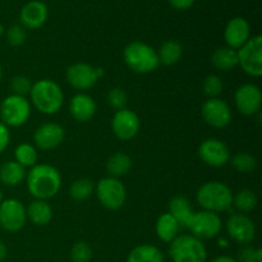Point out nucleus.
I'll return each instance as SVG.
<instances>
[{
  "label": "nucleus",
  "mask_w": 262,
  "mask_h": 262,
  "mask_svg": "<svg viewBox=\"0 0 262 262\" xmlns=\"http://www.w3.org/2000/svg\"><path fill=\"white\" fill-rule=\"evenodd\" d=\"M28 96L31 105L45 115L56 114L64 104L63 90L53 79H38L32 84Z\"/></svg>",
  "instance_id": "obj_2"
},
{
  "label": "nucleus",
  "mask_w": 262,
  "mask_h": 262,
  "mask_svg": "<svg viewBox=\"0 0 262 262\" xmlns=\"http://www.w3.org/2000/svg\"><path fill=\"white\" fill-rule=\"evenodd\" d=\"M27 189L35 200L53 199L61 188V176L58 169L49 164H36L26 176Z\"/></svg>",
  "instance_id": "obj_1"
},
{
  "label": "nucleus",
  "mask_w": 262,
  "mask_h": 262,
  "mask_svg": "<svg viewBox=\"0 0 262 262\" xmlns=\"http://www.w3.org/2000/svg\"><path fill=\"white\" fill-rule=\"evenodd\" d=\"M31 102L27 97L9 95L0 104V122L8 128H18L28 122L31 117Z\"/></svg>",
  "instance_id": "obj_6"
},
{
  "label": "nucleus",
  "mask_w": 262,
  "mask_h": 262,
  "mask_svg": "<svg viewBox=\"0 0 262 262\" xmlns=\"http://www.w3.org/2000/svg\"><path fill=\"white\" fill-rule=\"evenodd\" d=\"M196 201L202 210L220 214L233 206V192L229 186L223 182H206L197 191Z\"/></svg>",
  "instance_id": "obj_3"
},
{
  "label": "nucleus",
  "mask_w": 262,
  "mask_h": 262,
  "mask_svg": "<svg viewBox=\"0 0 262 262\" xmlns=\"http://www.w3.org/2000/svg\"><path fill=\"white\" fill-rule=\"evenodd\" d=\"M32 82L28 77L22 76H15L10 79V90L13 91V95H18V96H28L32 89Z\"/></svg>",
  "instance_id": "obj_36"
},
{
  "label": "nucleus",
  "mask_w": 262,
  "mask_h": 262,
  "mask_svg": "<svg viewBox=\"0 0 262 262\" xmlns=\"http://www.w3.org/2000/svg\"><path fill=\"white\" fill-rule=\"evenodd\" d=\"M3 33H4V28H3V26L0 25V37H2Z\"/></svg>",
  "instance_id": "obj_44"
},
{
  "label": "nucleus",
  "mask_w": 262,
  "mask_h": 262,
  "mask_svg": "<svg viewBox=\"0 0 262 262\" xmlns=\"http://www.w3.org/2000/svg\"><path fill=\"white\" fill-rule=\"evenodd\" d=\"M169 214L178 222L179 227L187 228L192 215H193V209L189 202V200L184 196H174L169 201Z\"/></svg>",
  "instance_id": "obj_23"
},
{
  "label": "nucleus",
  "mask_w": 262,
  "mask_h": 262,
  "mask_svg": "<svg viewBox=\"0 0 262 262\" xmlns=\"http://www.w3.org/2000/svg\"><path fill=\"white\" fill-rule=\"evenodd\" d=\"M66 130L58 123L48 122L41 124L33 133L35 147L40 150H54L63 143Z\"/></svg>",
  "instance_id": "obj_17"
},
{
  "label": "nucleus",
  "mask_w": 262,
  "mask_h": 262,
  "mask_svg": "<svg viewBox=\"0 0 262 262\" xmlns=\"http://www.w3.org/2000/svg\"><path fill=\"white\" fill-rule=\"evenodd\" d=\"M217 246H219L220 248H228L229 247V241H228L227 238H219V239H217Z\"/></svg>",
  "instance_id": "obj_43"
},
{
  "label": "nucleus",
  "mask_w": 262,
  "mask_h": 262,
  "mask_svg": "<svg viewBox=\"0 0 262 262\" xmlns=\"http://www.w3.org/2000/svg\"><path fill=\"white\" fill-rule=\"evenodd\" d=\"M26 168L15 160L5 161L0 166V182L8 187H17L26 179Z\"/></svg>",
  "instance_id": "obj_24"
},
{
  "label": "nucleus",
  "mask_w": 262,
  "mask_h": 262,
  "mask_svg": "<svg viewBox=\"0 0 262 262\" xmlns=\"http://www.w3.org/2000/svg\"><path fill=\"white\" fill-rule=\"evenodd\" d=\"M27 222L26 207L19 200L7 199L0 202V227L10 233L19 232Z\"/></svg>",
  "instance_id": "obj_11"
},
{
  "label": "nucleus",
  "mask_w": 262,
  "mask_h": 262,
  "mask_svg": "<svg viewBox=\"0 0 262 262\" xmlns=\"http://www.w3.org/2000/svg\"><path fill=\"white\" fill-rule=\"evenodd\" d=\"M187 229H189L191 234L199 239H212L220 234L223 229V220L219 214L201 210L193 212L189 220Z\"/></svg>",
  "instance_id": "obj_9"
},
{
  "label": "nucleus",
  "mask_w": 262,
  "mask_h": 262,
  "mask_svg": "<svg viewBox=\"0 0 262 262\" xmlns=\"http://www.w3.org/2000/svg\"><path fill=\"white\" fill-rule=\"evenodd\" d=\"M127 262H164V253L156 246L145 243L130 251Z\"/></svg>",
  "instance_id": "obj_27"
},
{
  "label": "nucleus",
  "mask_w": 262,
  "mask_h": 262,
  "mask_svg": "<svg viewBox=\"0 0 262 262\" xmlns=\"http://www.w3.org/2000/svg\"><path fill=\"white\" fill-rule=\"evenodd\" d=\"M182 228L179 227L178 222L171 216L169 212L161 214L158 217L155 224V232L159 239L164 243H171L179 235V230Z\"/></svg>",
  "instance_id": "obj_22"
},
{
  "label": "nucleus",
  "mask_w": 262,
  "mask_h": 262,
  "mask_svg": "<svg viewBox=\"0 0 262 262\" xmlns=\"http://www.w3.org/2000/svg\"><path fill=\"white\" fill-rule=\"evenodd\" d=\"M10 142V132L9 128L0 122V155L7 150Z\"/></svg>",
  "instance_id": "obj_39"
},
{
  "label": "nucleus",
  "mask_w": 262,
  "mask_h": 262,
  "mask_svg": "<svg viewBox=\"0 0 262 262\" xmlns=\"http://www.w3.org/2000/svg\"><path fill=\"white\" fill-rule=\"evenodd\" d=\"M69 113L76 122H90L96 114V102L84 92H78L69 101Z\"/></svg>",
  "instance_id": "obj_20"
},
{
  "label": "nucleus",
  "mask_w": 262,
  "mask_h": 262,
  "mask_svg": "<svg viewBox=\"0 0 262 262\" xmlns=\"http://www.w3.org/2000/svg\"><path fill=\"white\" fill-rule=\"evenodd\" d=\"M227 233L232 241L238 245H250L256 238V225L246 214L234 212L227 220Z\"/></svg>",
  "instance_id": "obj_12"
},
{
  "label": "nucleus",
  "mask_w": 262,
  "mask_h": 262,
  "mask_svg": "<svg viewBox=\"0 0 262 262\" xmlns=\"http://www.w3.org/2000/svg\"><path fill=\"white\" fill-rule=\"evenodd\" d=\"M123 58L128 68L138 74L151 73L160 66L158 51L142 41H132L128 43L123 51Z\"/></svg>",
  "instance_id": "obj_4"
},
{
  "label": "nucleus",
  "mask_w": 262,
  "mask_h": 262,
  "mask_svg": "<svg viewBox=\"0 0 262 262\" xmlns=\"http://www.w3.org/2000/svg\"><path fill=\"white\" fill-rule=\"evenodd\" d=\"M251 38L250 23L242 17H235L227 23L224 30V40L228 48L238 50Z\"/></svg>",
  "instance_id": "obj_18"
},
{
  "label": "nucleus",
  "mask_w": 262,
  "mask_h": 262,
  "mask_svg": "<svg viewBox=\"0 0 262 262\" xmlns=\"http://www.w3.org/2000/svg\"><path fill=\"white\" fill-rule=\"evenodd\" d=\"M7 255H8V248H7V246L4 245V242H2V241H0V262L5 260V257H7Z\"/></svg>",
  "instance_id": "obj_41"
},
{
  "label": "nucleus",
  "mask_w": 262,
  "mask_h": 262,
  "mask_svg": "<svg viewBox=\"0 0 262 262\" xmlns=\"http://www.w3.org/2000/svg\"><path fill=\"white\" fill-rule=\"evenodd\" d=\"M95 193L100 204L107 210H119L127 201V189L123 182L113 177L101 178L95 184Z\"/></svg>",
  "instance_id": "obj_7"
},
{
  "label": "nucleus",
  "mask_w": 262,
  "mask_h": 262,
  "mask_svg": "<svg viewBox=\"0 0 262 262\" xmlns=\"http://www.w3.org/2000/svg\"><path fill=\"white\" fill-rule=\"evenodd\" d=\"M92 256H94V252H92L91 246L83 241L74 243L71 250L72 262H90L92 260Z\"/></svg>",
  "instance_id": "obj_34"
},
{
  "label": "nucleus",
  "mask_w": 262,
  "mask_h": 262,
  "mask_svg": "<svg viewBox=\"0 0 262 262\" xmlns=\"http://www.w3.org/2000/svg\"><path fill=\"white\" fill-rule=\"evenodd\" d=\"M140 117L130 109H122L114 113L112 118V130L120 141H130L140 132Z\"/></svg>",
  "instance_id": "obj_14"
},
{
  "label": "nucleus",
  "mask_w": 262,
  "mask_h": 262,
  "mask_svg": "<svg viewBox=\"0 0 262 262\" xmlns=\"http://www.w3.org/2000/svg\"><path fill=\"white\" fill-rule=\"evenodd\" d=\"M211 262H238L235 258L230 257V256H219V257H215Z\"/></svg>",
  "instance_id": "obj_42"
},
{
  "label": "nucleus",
  "mask_w": 262,
  "mask_h": 262,
  "mask_svg": "<svg viewBox=\"0 0 262 262\" xmlns=\"http://www.w3.org/2000/svg\"><path fill=\"white\" fill-rule=\"evenodd\" d=\"M26 214L27 219L37 227H45L53 219V209L48 201L43 200H33L30 202V205L26 207Z\"/></svg>",
  "instance_id": "obj_21"
},
{
  "label": "nucleus",
  "mask_w": 262,
  "mask_h": 262,
  "mask_svg": "<svg viewBox=\"0 0 262 262\" xmlns=\"http://www.w3.org/2000/svg\"><path fill=\"white\" fill-rule=\"evenodd\" d=\"M199 156L206 165L211 168H222L230 160L228 146L217 138H207L199 147Z\"/></svg>",
  "instance_id": "obj_16"
},
{
  "label": "nucleus",
  "mask_w": 262,
  "mask_h": 262,
  "mask_svg": "<svg viewBox=\"0 0 262 262\" xmlns=\"http://www.w3.org/2000/svg\"><path fill=\"white\" fill-rule=\"evenodd\" d=\"M49 10L45 3L40 2V0H32L28 2L27 4L23 5L22 10H20L19 19L20 23L27 30H37V28L42 27L45 22L48 20Z\"/></svg>",
  "instance_id": "obj_19"
},
{
  "label": "nucleus",
  "mask_w": 262,
  "mask_h": 262,
  "mask_svg": "<svg viewBox=\"0 0 262 262\" xmlns=\"http://www.w3.org/2000/svg\"><path fill=\"white\" fill-rule=\"evenodd\" d=\"M235 107L246 117L258 114L262 105V94L260 87L253 83H245L237 89L234 94Z\"/></svg>",
  "instance_id": "obj_15"
},
{
  "label": "nucleus",
  "mask_w": 262,
  "mask_h": 262,
  "mask_svg": "<svg viewBox=\"0 0 262 262\" xmlns=\"http://www.w3.org/2000/svg\"><path fill=\"white\" fill-rule=\"evenodd\" d=\"M14 160L23 168H32L37 164V148L31 143H19L14 150Z\"/></svg>",
  "instance_id": "obj_31"
},
{
  "label": "nucleus",
  "mask_w": 262,
  "mask_h": 262,
  "mask_svg": "<svg viewBox=\"0 0 262 262\" xmlns=\"http://www.w3.org/2000/svg\"><path fill=\"white\" fill-rule=\"evenodd\" d=\"M238 262H262L261 248L246 245L238 252Z\"/></svg>",
  "instance_id": "obj_38"
},
{
  "label": "nucleus",
  "mask_w": 262,
  "mask_h": 262,
  "mask_svg": "<svg viewBox=\"0 0 262 262\" xmlns=\"http://www.w3.org/2000/svg\"><path fill=\"white\" fill-rule=\"evenodd\" d=\"M106 100L107 104H109L115 112H118V110L125 109V105H127L128 101V95L127 92H125V90L122 89V87H113L109 91V94H107Z\"/></svg>",
  "instance_id": "obj_35"
},
{
  "label": "nucleus",
  "mask_w": 262,
  "mask_h": 262,
  "mask_svg": "<svg viewBox=\"0 0 262 262\" xmlns=\"http://www.w3.org/2000/svg\"><path fill=\"white\" fill-rule=\"evenodd\" d=\"M7 40L14 48L23 45L26 41V28L20 25H13L7 31Z\"/></svg>",
  "instance_id": "obj_37"
},
{
  "label": "nucleus",
  "mask_w": 262,
  "mask_h": 262,
  "mask_svg": "<svg viewBox=\"0 0 262 262\" xmlns=\"http://www.w3.org/2000/svg\"><path fill=\"white\" fill-rule=\"evenodd\" d=\"M104 76V71L89 63H74L67 68L66 79L73 89L87 91Z\"/></svg>",
  "instance_id": "obj_10"
},
{
  "label": "nucleus",
  "mask_w": 262,
  "mask_h": 262,
  "mask_svg": "<svg viewBox=\"0 0 262 262\" xmlns=\"http://www.w3.org/2000/svg\"><path fill=\"white\" fill-rule=\"evenodd\" d=\"M171 7L176 8L178 10H186L189 9L192 5L194 4V0H169Z\"/></svg>",
  "instance_id": "obj_40"
},
{
  "label": "nucleus",
  "mask_w": 262,
  "mask_h": 262,
  "mask_svg": "<svg viewBox=\"0 0 262 262\" xmlns=\"http://www.w3.org/2000/svg\"><path fill=\"white\" fill-rule=\"evenodd\" d=\"M211 63L217 71L229 72L238 67L237 50L228 46H222L214 51L211 56Z\"/></svg>",
  "instance_id": "obj_25"
},
{
  "label": "nucleus",
  "mask_w": 262,
  "mask_h": 262,
  "mask_svg": "<svg viewBox=\"0 0 262 262\" xmlns=\"http://www.w3.org/2000/svg\"><path fill=\"white\" fill-rule=\"evenodd\" d=\"M169 256L173 262H206L204 242L192 234H181L170 243Z\"/></svg>",
  "instance_id": "obj_5"
},
{
  "label": "nucleus",
  "mask_w": 262,
  "mask_h": 262,
  "mask_svg": "<svg viewBox=\"0 0 262 262\" xmlns=\"http://www.w3.org/2000/svg\"><path fill=\"white\" fill-rule=\"evenodd\" d=\"M258 199L252 189H241L233 194V205L241 214H248L256 209Z\"/></svg>",
  "instance_id": "obj_29"
},
{
  "label": "nucleus",
  "mask_w": 262,
  "mask_h": 262,
  "mask_svg": "<svg viewBox=\"0 0 262 262\" xmlns=\"http://www.w3.org/2000/svg\"><path fill=\"white\" fill-rule=\"evenodd\" d=\"M232 168L241 174L252 173L257 166V160L253 155L248 152H238L230 159Z\"/></svg>",
  "instance_id": "obj_32"
},
{
  "label": "nucleus",
  "mask_w": 262,
  "mask_h": 262,
  "mask_svg": "<svg viewBox=\"0 0 262 262\" xmlns=\"http://www.w3.org/2000/svg\"><path fill=\"white\" fill-rule=\"evenodd\" d=\"M132 169V159L125 152H115L107 159L106 171L109 177L120 179Z\"/></svg>",
  "instance_id": "obj_26"
},
{
  "label": "nucleus",
  "mask_w": 262,
  "mask_h": 262,
  "mask_svg": "<svg viewBox=\"0 0 262 262\" xmlns=\"http://www.w3.org/2000/svg\"><path fill=\"white\" fill-rule=\"evenodd\" d=\"M3 78V69H2V66H0V81H2Z\"/></svg>",
  "instance_id": "obj_45"
},
{
  "label": "nucleus",
  "mask_w": 262,
  "mask_h": 262,
  "mask_svg": "<svg viewBox=\"0 0 262 262\" xmlns=\"http://www.w3.org/2000/svg\"><path fill=\"white\" fill-rule=\"evenodd\" d=\"M95 193V183L91 179L79 178L72 182L69 187V196L77 202L86 201Z\"/></svg>",
  "instance_id": "obj_30"
},
{
  "label": "nucleus",
  "mask_w": 262,
  "mask_h": 262,
  "mask_svg": "<svg viewBox=\"0 0 262 262\" xmlns=\"http://www.w3.org/2000/svg\"><path fill=\"white\" fill-rule=\"evenodd\" d=\"M183 56V46L177 40H168L158 50V58L160 64L174 66L179 63Z\"/></svg>",
  "instance_id": "obj_28"
},
{
  "label": "nucleus",
  "mask_w": 262,
  "mask_h": 262,
  "mask_svg": "<svg viewBox=\"0 0 262 262\" xmlns=\"http://www.w3.org/2000/svg\"><path fill=\"white\" fill-rule=\"evenodd\" d=\"M3 200H4V199H3V192H2V189H0V202H2Z\"/></svg>",
  "instance_id": "obj_46"
},
{
  "label": "nucleus",
  "mask_w": 262,
  "mask_h": 262,
  "mask_svg": "<svg viewBox=\"0 0 262 262\" xmlns=\"http://www.w3.org/2000/svg\"><path fill=\"white\" fill-rule=\"evenodd\" d=\"M201 115L207 125L216 129H222L232 122V109L224 100L215 97V99H207L202 104Z\"/></svg>",
  "instance_id": "obj_13"
},
{
  "label": "nucleus",
  "mask_w": 262,
  "mask_h": 262,
  "mask_svg": "<svg viewBox=\"0 0 262 262\" xmlns=\"http://www.w3.org/2000/svg\"><path fill=\"white\" fill-rule=\"evenodd\" d=\"M224 89V84H223L222 78L216 74H209L206 78L202 82V90H204V94L206 95L209 99H215V97H219L220 94L223 92Z\"/></svg>",
  "instance_id": "obj_33"
},
{
  "label": "nucleus",
  "mask_w": 262,
  "mask_h": 262,
  "mask_svg": "<svg viewBox=\"0 0 262 262\" xmlns=\"http://www.w3.org/2000/svg\"><path fill=\"white\" fill-rule=\"evenodd\" d=\"M238 67L250 77L262 76V37L252 36L242 48L237 50Z\"/></svg>",
  "instance_id": "obj_8"
}]
</instances>
